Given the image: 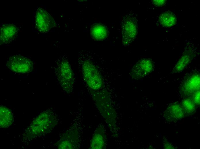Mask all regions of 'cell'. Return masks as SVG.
Returning <instances> with one entry per match:
<instances>
[{
	"label": "cell",
	"instance_id": "6da1fadb",
	"mask_svg": "<svg viewBox=\"0 0 200 149\" xmlns=\"http://www.w3.org/2000/svg\"><path fill=\"white\" fill-rule=\"evenodd\" d=\"M200 74L195 71L186 74L184 78L180 88L181 95L184 98L189 97L200 90Z\"/></svg>",
	"mask_w": 200,
	"mask_h": 149
},
{
	"label": "cell",
	"instance_id": "7a4b0ae2",
	"mask_svg": "<svg viewBox=\"0 0 200 149\" xmlns=\"http://www.w3.org/2000/svg\"><path fill=\"white\" fill-rule=\"evenodd\" d=\"M6 66L14 72L25 73L32 70L34 63L30 59L20 55H16L8 58Z\"/></svg>",
	"mask_w": 200,
	"mask_h": 149
},
{
	"label": "cell",
	"instance_id": "3957f363",
	"mask_svg": "<svg viewBox=\"0 0 200 149\" xmlns=\"http://www.w3.org/2000/svg\"><path fill=\"white\" fill-rule=\"evenodd\" d=\"M55 25V22L52 17L45 9L41 7L37 9L35 16V26L41 33L49 32Z\"/></svg>",
	"mask_w": 200,
	"mask_h": 149
},
{
	"label": "cell",
	"instance_id": "277c9868",
	"mask_svg": "<svg viewBox=\"0 0 200 149\" xmlns=\"http://www.w3.org/2000/svg\"><path fill=\"white\" fill-rule=\"evenodd\" d=\"M137 24L136 18L131 14L124 17L122 26L123 42L129 44L135 38L137 33Z\"/></svg>",
	"mask_w": 200,
	"mask_h": 149
},
{
	"label": "cell",
	"instance_id": "5b68a950",
	"mask_svg": "<svg viewBox=\"0 0 200 149\" xmlns=\"http://www.w3.org/2000/svg\"><path fill=\"white\" fill-rule=\"evenodd\" d=\"M154 68V65L151 60L143 58L139 61L133 67L132 75L135 79H139L151 72Z\"/></svg>",
	"mask_w": 200,
	"mask_h": 149
},
{
	"label": "cell",
	"instance_id": "8992f818",
	"mask_svg": "<svg viewBox=\"0 0 200 149\" xmlns=\"http://www.w3.org/2000/svg\"><path fill=\"white\" fill-rule=\"evenodd\" d=\"M17 27L12 24L5 23L0 28V43L8 44L15 40L17 38L18 33Z\"/></svg>",
	"mask_w": 200,
	"mask_h": 149
},
{
	"label": "cell",
	"instance_id": "52a82bcc",
	"mask_svg": "<svg viewBox=\"0 0 200 149\" xmlns=\"http://www.w3.org/2000/svg\"><path fill=\"white\" fill-rule=\"evenodd\" d=\"M164 115L166 119L169 121L178 120L185 116L181 105L178 103L170 105L165 110Z\"/></svg>",
	"mask_w": 200,
	"mask_h": 149
},
{
	"label": "cell",
	"instance_id": "ba28073f",
	"mask_svg": "<svg viewBox=\"0 0 200 149\" xmlns=\"http://www.w3.org/2000/svg\"><path fill=\"white\" fill-rule=\"evenodd\" d=\"M194 56L192 50L190 49L185 50L175 65L172 73H178L183 71L191 61Z\"/></svg>",
	"mask_w": 200,
	"mask_h": 149
},
{
	"label": "cell",
	"instance_id": "9c48e42d",
	"mask_svg": "<svg viewBox=\"0 0 200 149\" xmlns=\"http://www.w3.org/2000/svg\"><path fill=\"white\" fill-rule=\"evenodd\" d=\"M107 28L103 24L97 23L92 26L90 34L93 38L97 41H101L105 39L108 35Z\"/></svg>",
	"mask_w": 200,
	"mask_h": 149
},
{
	"label": "cell",
	"instance_id": "30bf717a",
	"mask_svg": "<svg viewBox=\"0 0 200 149\" xmlns=\"http://www.w3.org/2000/svg\"><path fill=\"white\" fill-rule=\"evenodd\" d=\"M13 117L11 111L7 107L1 106L0 107V127H7L12 123Z\"/></svg>",
	"mask_w": 200,
	"mask_h": 149
},
{
	"label": "cell",
	"instance_id": "8fae6325",
	"mask_svg": "<svg viewBox=\"0 0 200 149\" xmlns=\"http://www.w3.org/2000/svg\"><path fill=\"white\" fill-rule=\"evenodd\" d=\"M159 21L163 26L170 27L175 25L177 22L176 15L170 11H166L162 13L159 16Z\"/></svg>",
	"mask_w": 200,
	"mask_h": 149
},
{
	"label": "cell",
	"instance_id": "7c38bea8",
	"mask_svg": "<svg viewBox=\"0 0 200 149\" xmlns=\"http://www.w3.org/2000/svg\"><path fill=\"white\" fill-rule=\"evenodd\" d=\"M185 115H191L196 110V106L192 100L189 97L184 98L180 103Z\"/></svg>",
	"mask_w": 200,
	"mask_h": 149
},
{
	"label": "cell",
	"instance_id": "4fadbf2b",
	"mask_svg": "<svg viewBox=\"0 0 200 149\" xmlns=\"http://www.w3.org/2000/svg\"><path fill=\"white\" fill-rule=\"evenodd\" d=\"M91 144L92 148H101L103 144V138L101 135L97 134L93 137Z\"/></svg>",
	"mask_w": 200,
	"mask_h": 149
},
{
	"label": "cell",
	"instance_id": "5bb4252c",
	"mask_svg": "<svg viewBox=\"0 0 200 149\" xmlns=\"http://www.w3.org/2000/svg\"><path fill=\"white\" fill-rule=\"evenodd\" d=\"M189 98L192 100L196 106L199 105L200 90L196 91Z\"/></svg>",
	"mask_w": 200,
	"mask_h": 149
},
{
	"label": "cell",
	"instance_id": "9a60e30c",
	"mask_svg": "<svg viewBox=\"0 0 200 149\" xmlns=\"http://www.w3.org/2000/svg\"><path fill=\"white\" fill-rule=\"evenodd\" d=\"M152 1L153 4L157 7H161L164 5L166 3V1L161 0H153Z\"/></svg>",
	"mask_w": 200,
	"mask_h": 149
},
{
	"label": "cell",
	"instance_id": "2e32d148",
	"mask_svg": "<svg viewBox=\"0 0 200 149\" xmlns=\"http://www.w3.org/2000/svg\"><path fill=\"white\" fill-rule=\"evenodd\" d=\"M164 146H165V148L166 149H173L174 146L168 142L167 141L165 142L164 143Z\"/></svg>",
	"mask_w": 200,
	"mask_h": 149
}]
</instances>
